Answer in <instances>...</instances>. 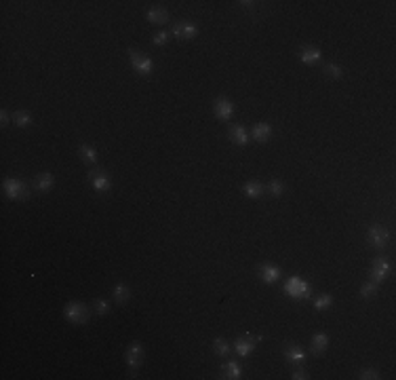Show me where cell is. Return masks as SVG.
Instances as JSON below:
<instances>
[{"label":"cell","mask_w":396,"mask_h":380,"mask_svg":"<svg viewBox=\"0 0 396 380\" xmlns=\"http://www.w3.org/2000/svg\"><path fill=\"white\" fill-rule=\"evenodd\" d=\"M285 294L293 300H306L310 296V285L301 277H289L285 283Z\"/></svg>","instance_id":"obj_1"},{"label":"cell","mask_w":396,"mask_h":380,"mask_svg":"<svg viewBox=\"0 0 396 380\" xmlns=\"http://www.w3.org/2000/svg\"><path fill=\"white\" fill-rule=\"evenodd\" d=\"M63 317L68 319L70 323L74 325H80V323H86V319H89V311H86V306L83 302H68L63 309Z\"/></svg>","instance_id":"obj_2"},{"label":"cell","mask_w":396,"mask_h":380,"mask_svg":"<svg viewBox=\"0 0 396 380\" xmlns=\"http://www.w3.org/2000/svg\"><path fill=\"white\" fill-rule=\"evenodd\" d=\"M129 57H131V66L135 68L137 74H142V76H150L152 74L154 62L147 55H144V53H139V51H129Z\"/></svg>","instance_id":"obj_3"},{"label":"cell","mask_w":396,"mask_h":380,"mask_svg":"<svg viewBox=\"0 0 396 380\" xmlns=\"http://www.w3.org/2000/svg\"><path fill=\"white\" fill-rule=\"evenodd\" d=\"M4 192H6V197H9V199H13V201H19V199H28V195H30L28 186H25L21 179H17V178L4 179Z\"/></svg>","instance_id":"obj_4"},{"label":"cell","mask_w":396,"mask_h":380,"mask_svg":"<svg viewBox=\"0 0 396 380\" xmlns=\"http://www.w3.org/2000/svg\"><path fill=\"white\" fill-rule=\"evenodd\" d=\"M390 270H392V264H390V260H386V258H377L373 262V270H371V281L375 283H381V281H386L388 277H390Z\"/></svg>","instance_id":"obj_5"},{"label":"cell","mask_w":396,"mask_h":380,"mask_svg":"<svg viewBox=\"0 0 396 380\" xmlns=\"http://www.w3.org/2000/svg\"><path fill=\"white\" fill-rule=\"evenodd\" d=\"M261 340V336H243V338H238L236 342H234V349H236V353L240 357H249L251 353H253V349H255V344H257Z\"/></svg>","instance_id":"obj_6"},{"label":"cell","mask_w":396,"mask_h":380,"mask_svg":"<svg viewBox=\"0 0 396 380\" xmlns=\"http://www.w3.org/2000/svg\"><path fill=\"white\" fill-rule=\"evenodd\" d=\"M369 241H371V245L375 249H384L388 245V230L384 226L373 224L371 228H369Z\"/></svg>","instance_id":"obj_7"},{"label":"cell","mask_w":396,"mask_h":380,"mask_svg":"<svg viewBox=\"0 0 396 380\" xmlns=\"http://www.w3.org/2000/svg\"><path fill=\"white\" fill-rule=\"evenodd\" d=\"M215 116L219 118V121H230V118L234 116V104L230 102V99H226V97H219L215 99Z\"/></svg>","instance_id":"obj_8"},{"label":"cell","mask_w":396,"mask_h":380,"mask_svg":"<svg viewBox=\"0 0 396 380\" xmlns=\"http://www.w3.org/2000/svg\"><path fill=\"white\" fill-rule=\"evenodd\" d=\"M280 275H283V270H280L276 264L266 262V264L259 266V277H261V281L264 283H276L280 279Z\"/></svg>","instance_id":"obj_9"},{"label":"cell","mask_w":396,"mask_h":380,"mask_svg":"<svg viewBox=\"0 0 396 380\" xmlns=\"http://www.w3.org/2000/svg\"><path fill=\"white\" fill-rule=\"evenodd\" d=\"M89 179H91L93 188H95L97 192H108L110 186H112L110 178L105 176V173H102V171H91V173H89Z\"/></svg>","instance_id":"obj_10"},{"label":"cell","mask_w":396,"mask_h":380,"mask_svg":"<svg viewBox=\"0 0 396 380\" xmlns=\"http://www.w3.org/2000/svg\"><path fill=\"white\" fill-rule=\"evenodd\" d=\"M173 34H175L177 38H186V41H190V38H194L198 34V28L190 22H181L177 23L175 28H173Z\"/></svg>","instance_id":"obj_11"},{"label":"cell","mask_w":396,"mask_h":380,"mask_svg":"<svg viewBox=\"0 0 396 380\" xmlns=\"http://www.w3.org/2000/svg\"><path fill=\"white\" fill-rule=\"evenodd\" d=\"M272 135V127L270 123H257L253 127V139L255 142H268Z\"/></svg>","instance_id":"obj_12"},{"label":"cell","mask_w":396,"mask_h":380,"mask_svg":"<svg viewBox=\"0 0 396 380\" xmlns=\"http://www.w3.org/2000/svg\"><path fill=\"white\" fill-rule=\"evenodd\" d=\"M230 137H232V142L236 144V146H247L249 144V133H247L245 127H240V125H234L232 129H230Z\"/></svg>","instance_id":"obj_13"},{"label":"cell","mask_w":396,"mask_h":380,"mask_svg":"<svg viewBox=\"0 0 396 380\" xmlns=\"http://www.w3.org/2000/svg\"><path fill=\"white\" fill-rule=\"evenodd\" d=\"M320 57H323V53H320V49H316V46H306V49H301V53H299V59L304 64H316V62H320Z\"/></svg>","instance_id":"obj_14"},{"label":"cell","mask_w":396,"mask_h":380,"mask_svg":"<svg viewBox=\"0 0 396 380\" xmlns=\"http://www.w3.org/2000/svg\"><path fill=\"white\" fill-rule=\"evenodd\" d=\"M112 294H114V300H116L118 304H125L126 300L131 298V288L126 283H116L112 290Z\"/></svg>","instance_id":"obj_15"},{"label":"cell","mask_w":396,"mask_h":380,"mask_svg":"<svg viewBox=\"0 0 396 380\" xmlns=\"http://www.w3.org/2000/svg\"><path fill=\"white\" fill-rule=\"evenodd\" d=\"M327 346H329V336L325 334V332H318V334L312 336V353L314 355H320Z\"/></svg>","instance_id":"obj_16"},{"label":"cell","mask_w":396,"mask_h":380,"mask_svg":"<svg viewBox=\"0 0 396 380\" xmlns=\"http://www.w3.org/2000/svg\"><path fill=\"white\" fill-rule=\"evenodd\" d=\"M285 359L289 363H295V365H299V363H304V359H306V353L299 349V346H289V349L285 351Z\"/></svg>","instance_id":"obj_17"},{"label":"cell","mask_w":396,"mask_h":380,"mask_svg":"<svg viewBox=\"0 0 396 380\" xmlns=\"http://www.w3.org/2000/svg\"><path fill=\"white\" fill-rule=\"evenodd\" d=\"M53 173H49V171H44V173H40V176L36 178V190H40V192H49L51 188H53Z\"/></svg>","instance_id":"obj_18"},{"label":"cell","mask_w":396,"mask_h":380,"mask_svg":"<svg viewBox=\"0 0 396 380\" xmlns=\"http://www.w3.org/2000/svg\"><path fill=\"white\" fill-rule=\"evenodd\" d=\"M78 155H80V158H83V161L84 163H97V150L95 148H93V146H86V144H83V146H80V148H78Z\"/></svg>","instance_id":"obj_19"},{"label":"cell","mask_w":396,"mask_h":380,"mask_svg":"<svg viewBox=\"0 0 396 380\" xmlns=\"http://www.w3.org/2000/svg\"><path fill=\"white\" fill-rule=\"evenodd\" d=\"M264 186H261L259 182H247L245 186H243V192H245V195L247 197H249V199H257V197H261V195H264Z\"/></svg>","instance_id":"obj_20"},{"label":"cell","mask_w":396,"mask_h":380,"mask_svg":"<svg viewBox=\"0 0 396 380\" xmlns=\"http://www.w3.org/2000/svg\"><path fill=\"white\" fill-rule=\"evenodd\" d=\"M147 22L152 23H167L169 22V13L165 9H150L147 11Z\"/></svg>","instance_id":"obj_21"},{"label":"cell","mask_w":396,"mask_h":380,"mask_svg":"<svg viewBox=\"0 0 396 380\" xmlns=\"http://www.w3.org/2000/svg\"><path fill=\"white\" fill-rule=\"evenodd\" d=\"M224 374H226V378L238 380L243 372H240V368H238V363H236V361H228V363L224 365Z\"/></svg>","instance_id":"obj_22"},{"label":"cell","mask_w":396,"mask_h":380,"mask_svg":"<svg viewBox=\"0 0 396 380\" xmlns=\"http://www.w3.org/2000/svg\"><path fill=\"white\" fill-rule=\"evenodd\" d=\"M213 351H215L219 357H228L232 349H230V344H228L224 338H215V342H213Z\"/></svg>","instance_id":"obj_23"},{"label":"cell","mask_w":396,"mask_h":380,"mask_svg":"<svg viewBox=\"0 0 396 380\" xmlns=\"http://www.w3.org/2000/svg\"><path fill=\"white\" fill-rule=\"evenodd\" d=\"M13 123H15L17 127H30L32 125V114L30 112H15L13 114Z\"/></svg>","instance_id":"obj_24"},{"label":"cell","mask_w":396,"mask_h":380,"mask_svg":"<svg viewBox=\"0 0 396 380\" xmlns=\"http://www.w3.org/2000/svg\"><path fill=\"white\" fill-rule=\"evenodd\" d=\"M360 296L369 300V298H375L377 296V283L375 281H369V283H362V288H360Z\"/></svg>","instance_id":"obj_25"},{"label":"cell","mask_w":396,"mask_h":380,"mask_svg":"<svg viewBox=\"0 0 396 380\" xmlns=\"http://www.w3.org/2000/svg\"><path fill=\"white\" fill-rule=\"evenodd\" d=\"M331 304H333V298L329 294H320V296H316V300H314V309L316 311H327Z\"/></svg>","instance_id":"obj_26"},{"label":"cell","mask_w":396,"mask_h":380,"mask_svg":"<svg viewBox=\"0 0 396 380\" xmlns=\"http://www.w3.org/2000/svg\"><path fill=\"white\" fill-rule=\"evenodd\" d=\"M268 192H270L272 197H280L285 192V184L280 182V179H272L270 184H268V188H266Z\"/></svg>","instance_id":"obj_27"},{"label":"cell","mask_w":396,"mask_h":380,"mask_svg":"<svg viewBox=\"0 0 396 380\" xmlns=\"http://www.w3.org/2000/svg\"><path fill=\"white\" fill-rule=\"evenodd\" d=\"M325 72L329 78H341V66H337V64H327Z\"/></svg>","instance_id":"obj_28"},{"label":"cell","mask_w":396,"mask_h":380,"mask_svg":"<svg viewBox=\"0 0 396 380\" xmlns=\"http://www.w3.org/2000/svg\"><path fill=\"white\" fill-rule=\"evenodd\" d=\"M152 43L154 45H156V46H163V45H167V43H169V32H156V34H154V38H152Z\"/></svg>","instance_id":"obj_29"},{"label":"cell","mask_w":396,"mask_h":380,"mask_svg":"<svg viewBox=\"0 0 396 380\" xmlns=\"http://www.w3.org/2000/svg\"><path fill=\"white\" fill-rule=\"evenodd\" d=\"M126 355H129V357H139V359H142V357H144V346L139 344V342H133V344L129 346V351H126Z\"/></svg>","instance_id":"obj_30"},{"label":"cell","mask_w":396,"mask_h":380,"mask_svg":"<svg viewBox=\"0 0 396 380\" xmlns=\"http://www.w3.org/2000/svg\"><path fill=\"white\" fill-rule=\"evenodd\" d=\"M95 311L99 313V315H105V313L110 311V302L108 300H102V298L95 300Z\"/></svg>","instance_id":"obj_31"},{"label":"cell","mask_w":396,"mask_h":380,"mask_svg":"<svg viewBox=\"0 0 396 380\" xmlns=\"http://www.w3.org/2000/svg\"><path fill=\"white\" fill-rule=\"evenodd\" d=\"M360 378L362 380H377L379 378V372L377 370H362L360 372Z\"/></svg>","instance_id":"obj_32"},{"label":"cell","mask_w":396,"mask_h":380,"mask_svg":"<svg viewBox=\"0 0 396 380\" xmlns=\"http://www.w3.org/2000/svg\"><path fill=\"white\" fill-rule=\"evenodd\" d=\"M291 378H295V380H306V378H308V374H306V370L297 368V370H293V376H291Z\"/></svg>","instance_id":"obj_33"},{"label":"cell","mask_w":396,"mask_h":380,"mask_svg":"<svg viewBox=\"0 0 396 380\" xmlns=\"http://www.w3.org/2000/svg\"><path fill=\"white\" fill-rule=\"evenodd\" d=\"M0 121H2V127L9 125V112H6V110H2V114H0Z\"/></svg>","instance_id":"obj_34"}]
</instances>
